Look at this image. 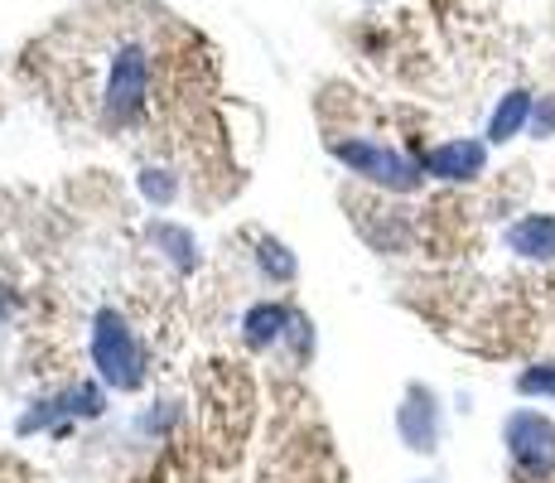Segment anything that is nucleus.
<instances>
[{
    "mask_svg": "<svg viewBox=\"0 0 555 483\" xmlns=\"http://www.w3.org/2000/svg\"><path fill=\"white\" fill-rule=\"evenodd\" d=\"M155 88V53L145 39H116L112 59H106V78L98 88V106H102V126L106 131H121L135 116L145 112Z\"/></svg>",
    "mask_w": 555,
    "mask_h": 483,
    "instance_id": "1",
    "label": "nucleus"
},
{
    "mask_svg": "<svg viewBox=\"0 0 555 483\" xmlns=\"http://www.w3.org/2000/svg\"><path fill=\"white\" fill-rule=\"evenodd\" d=\"M92 363H98L102 382L116 386V392H135L145 382L141 343H135L131 325L116 309H98V319H92Z\"/></svg>",
    "mask_w": 555,
    "mask_h": 483,
    "instance_id": "2",
    "label": "nucleus"
},
{
    "mask_svg": "<svg viewBox=\"0 0 555 483\" xmlns=\"http://www.w3.org/2000/svg\"><path fill=\"white\" fill-rule=\"evenodd\" d=\"M328 150H334V155L344 160L353 175L372 179V185H382V189L411 193L415 185H421V165H415V160H405V155H397V150H387V145H372V141H334Z\"/></svg>",
    "mask_w": 555,
    "mask_h": 483,
    "instance_id": "3",
    "label": "nucleus"
},
{
    "mask_svg": "<svg viewBox=\"0 0 555 483\" xmlns=\"http://www.w3.org/2000/svg\"><path fill=\"white\" fill-rule=\"evenodd\" d=\"M503 440H507L512 465H517L527 479H546L555 469V425L546 421V416L512 411L507 425H503Z\"/></svg>",
    "mask_w": 555,
    "mask_h": 483,
    "instance_id": "4",
    "label": "nucleus"
},
{
    "mask_svg": "<svg viewBox=\"0 0 555 483\" xmlns=\"http://www.w3.org/2000/svg\"><path fill=\"white\" fill-rule=\"evenodd\" d=\"M488 165V145L483 141H444L435 150H425L421 169L435 179H450V185H468V179H478Z\"/></svg>",
    "mask_w": 555,
    "mask_h": 483,
    "instance_id": "5",
    "label": "nucleus"
},
{
    "mask_svg": "<svg viewBox=\"0 0 555 483\" xmlns=\"http://www.w3.org/2000/svg\"><path fill=\"white\" fill-rule=\"evenodd\" d=\"M507 246L517 256H531V262H555V218H546V213H531V218L512 223Z\"/></svg>",
    "mask_w": 555,
    "mask_h": 483,
    "instance_id": "6",
    "label": "nucleus"
},
{
    "mask_svg": "<svg viewBox=\"0 0 555 483\" xmlns=\"http://www.w3.org/2000/svg\"><path fill=\"white\" fill-rule=\"evenodd\" d=\"M285 329H295V319H291V309L275 305V300H266V305L247 309V319H242V339H247L251 348H271V343L281 339Z\"/></svg>",
    "mask_w": 555,
    "mask_h": 483,
    "instance_id": "7",
    "label": "nucleus"
},
{
    "mask_svg": "<svg viewBox=\"0 0 555 483\" xmlns=\"http://www.w3.org/2000/svg\"><path fill=\"white\" fill-rule=\"evenodd\" d=\"M531 112H537V102H531V92H521V88H512L503 102H498V112H493V122H488V141L493 145H503L512 141V136L521 131V126L531 122Z\"/></svg>",
    "mask_w": 555,
    "mask_h": 483,
    "instance_id": "8",
    "label": "nucleus"
},
{
    "mask_svg": "<svg viewBox=\"0 0 555 483\" xmlns=\"http://www.w3.org/2000/svg\"><path fill=\"white\" fill-rule=\"evenodd\" d=\"M401 435L411 440V449H430L435 445V406H430V392H421V411H415V396H411V406L401 411Z\"/></svg>",
    "mask_w": 555,
    "mask_h": 483,
    "instance_id": "9",
    "label": "nucleus"
},
{
    "mask_svg": "<svg viewBox=\"0 0 555 483\" xmlns=\"http://www.w3.org/2000/svg\"><path fill=\"white\" fill-rule=\"evenodd\" d=\"M151 242H159V246H169V262L175 266H194V242H189V232H179V228H169V223H155L151 228Z\"/></svg>",
    "mask_w": 555,
    "mask_h": 483,
    "instance_id": "10",
    "label": "nucleus"
},
{
    "mask_svg": "<svg viewBox=\"0 0 555 483\" xmlns=\"http://www.w3.org/2000/svg\"><path fill=\"white\" fill-rule=\"evenodd\" d=\"M521 396H555V363H541V368H527L517 378Z\"/></svg>",
    "mask_w": 555,
    "mask_h": 483,
    "instance_id": "11",
    "label": "nucleus"
},
{
    "mask_svg": "<svg viewBox=\"0 0 555 483\" xmlns=\"http://www.w3.org/2000/svg\"><path fill=\"white\" fill-rule=\"evenodd\" d=\"M256 262H266V271H271L275 281H291V276H295V262L285 256L281 242H261V246H256Z\"/></svg>",
    "mask_w": 555,
    "mask_h": 483,
    "instance_id": "12",
    "label": "nucleus"
},
{
    "mask_svg": "<svg viewBox=\"0 0 555 483\" xmlns=\"http://www.w3.org/2000/svg\"><path fill=\"white\" fill-rule=\"evenodd\" d=\"M141 193L151 203H169V199H175V179H169L165 169H145V175H141Z\"/></svg>",
    "mask_w": 555,
    "mask_h": 483,
    "instance_id": "13",
    "label": "nucleus"
},
{
    "mask_svg": "<svg viewBox=\"0 0 555 483\" xmlns=\"http://www.w3.org/2000/svg\"><path fill=\"white\" fill-rule=\"evenodd\" d=\"M531 131H537V136H551L555 131V97H546V102L531 112Z\"/></svg>",
    "mask_w": 555,
    "mask_h": 483,
    "instance_id": "14",
    "label": "nucleus"
}]
</instances>
